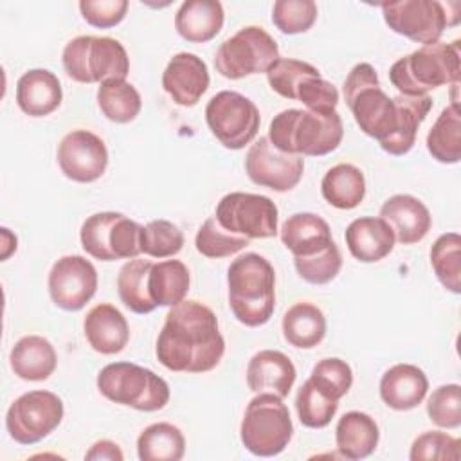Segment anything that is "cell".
<instances>
[{
  "label": "cell",
  "mask_w": 461,
  "mask_h": 461,
  "mask_svg": "<svg viewBox=\"0 0 461 461\" xmlns=\"http://www.w3.org/2000/svg\"><path fill=\"white\" fill-rule=\"evenodd\" d=\"M321 72L301 59H292V58H279L276 59L270 68L267 70V79L270 88L279 94L285 99L297 101V90L303 81L308 77H317Z\"/></svg>",
  "instance_id": "37"
},
{
  "label": "cell",
  "mask_w": 461,
  "mask_h": 461,
  "mask_svg": "<svg viewBox=\"0 0 461 461\" xmlns=\"http://www.w3.org/2000/svg\"><path fill=\"white\" fill-rule=\"evenodd\" d=\"M380 430L376 421L360 411L346 412L335 429L337 450L346 459H364L378 445Z\"/></svg>",
  "instance_id": "28"
},
{
  "label": "cell",
  "mask_w": 461,
  "mask_h": 461,
  "mask_svg": "<svg viewBox=\"0 0 461 461\" xmlns=\"http://www.w3.org/2000/svg\"><path fill=\"white\" fill-rule=\"evenodd\" d=\"M209 70L193 52L175 54L162 74V88L180 106H194L209 88Z\"/></svg>",
  "instance_id": "18"
},
{
  "label": "cell",
  "mask_w": 461,
  "mask_h": 461,
  "mask_svg": "<svg viewBox=\"0 0 461 461\" xmlns=\"http://www.w3.org/2000/svg\"><path fill=\"white\" fill-rule=\"evenodd\" d=\"M294 436V425L283 398L274 393H258L245 409L240 438L243 447L259 457L281 454Z\"/></svg>",
  "instance_id": "7"
},
{
  "label": "cell",
  "mask_w": 461,
  "mask_h": 461,
  "mask_svg": "<svg viewBox=\"0 0 461 461\" xmlns=\"http://www.w3.org/2000/svg\"><path fill=\"white\" fill-rule=\"evenodd\" d=\"M430 265L438 281L452 294L461 292V236L441 234L430 249Z\"/></svg>",
  "instance_id": "36"
},
{
  "label": "cell",
  "mask_w": 461,
  "mask_h": 461,
  "mask_svg": "<svg viewBox=\"0 0 461 461\" xmlns=\"http://www.w3.org/2000/svg\"><path fill=\"white\" fill-rule=\"evenodd\" d=\"M279 59L276 40L258 25H247L227 38L214 54L216 70L227 79L261 74Z\"/></svg>",
  "instance_id": "9"
},
{
  "label": "cell",
  "mask_w": 461,
  "mask_h": 461,
  "mask_svg": "<svg viewBox=\"0 0 461 461\" xmlns=\"http://www.w3.org/2000/svg\"><path fill=\"white\" fill-rule=\"evenodd\" d=\"M297 101L312 112H333L339 104V90L322 76L308 77L297 90Z\"/></svg>",
  "instance_id": "46"
},
{
  "label": "cell",
  "mask_w": 461,
  "mask_h": 461,
  "mask_svg": "<svg viewBox=\"0 0 461 461\" xmlns=\"http://www.w3.org/2000/svg\"><path fill=\"white\" fill-rule=\"evenodd\" d=\"M317 20L313 0H277L272 9V22L283 34L306 32Z\"/></svg>",
  "instance_id": "43"
},
{
  "label": "cell",
  "mask_w": 461,
  "mask_h": 461,
  "mask_svg": "<svg viewBox=\"0 0 461 461\" xmlns=\"http://www.w3.org/2000/svg\"><path fill=\"white\" fill-rule=\"evenodd\" d=\"M63 402L50 391H29L18 396L5 414L9 436L20 445H34L58 429Z\"/></svg>",
  "instance_id": "12"
},
{
  "label": "cell",
  "mask_w": 461,
  "mask_h": 461,
  "mask_svg": "<svg viewBox=\"0 0 461 461\" xmlns=\"http://www.w3.org/2000/svg\"><path fill=\"white\" fill-rule=\"evenodd\" d=\"M58 166L61 173L79 184H90L103 176L108 166V149L101 137L88 130H72L58 144Z\"/></svg>",
  "instance_id": "17"
},
{
  "label": "cell",
  "mask_w": 461,
  "mask_h": 461,
  "mask_svg": "<svg viewBox=\"0 0 461 461\" xmlns=\"http://www.w3.org/2000/svg\"><path fill=\"white\" fill-rule=\"evenodd\" d=\"M223 20V5L218 0H187L175 14V29L191 43H205L221 31Z\"/></svg>",
  "instance_id": "25"
},
{
  "label": "cell",
  "mask_w": 461,
  "mask_h": 461,
  "mask_svg": "<svg viewBox=\"0 0 461 461\" xmlns=\"http://www.w3.org/2000/svg\"><path fill=\"white\" fill-rule=\"evenodd\" d=\"M429 420L443 429L461 425V387L457 384L439 385L427 400Z\"/></svg>",
  "instance_id": "44"
},
{
  "label": "cell",
  "mask_w": 461,
  "mask_h": 461,
  "mask_svg": "<svg viewBox=\"0 0 461 461\" xmlns=\"http://www.w3.org/2000/svg\"><path fill=\"white\" fill-rule=\"evenodd\" d=\"M229 306L234 317L256 328L270 321L276 308V272L270 261L256 252L238 256L227 270Z\"/></svg>",
  "instance_id": "4"
},
{
  "label": "cell",
  "mask_w": 461,
  "mask_h": 461,
  "mask_svg": "<svg viewBox=\"0 0 461 461\" xmlns=\"http://www.w3.org/2000/svg\"><path fill=\"white\" fill-rule=\"evenodd\" d=\"M380 218L389 223L402 245L421 241L430 230L432 218L427 205L412 194H394L380 207Z\"/></svg>",
  "instance_id": "19"
},
{
  "label": "cell",
  "mask_w": 461,
  "mask_h": 461,
  "mask_svg": "<svg viewBox=\"0 0 461 461\" xmlns=\"http://www.w3.org/2000/svg\"><path fill=\"white\" fill-rule=\"evenodd\" d=\"M342 137L344 126L337 110H283L270 121L268 128V140L277 149L299 157L328 155L339 148Z\"/></svg>",
  "instance_id": "3"
},
{
  "label": "cell",
  "mask_w": 461,
  "mask_h": 461,
  "mask_svg": "<svg viewBox=\"0 0 461 461\" xmlns=\"http://www.w3.org/2000/svg\"><path fill=\"white\" fill-rule=\"evenodd\" d=\"M249 243H250L249 238H243V236H238V234H232V232L225 230L216 221L214 216L207 218L202 223V227L198 229L196 238H194L196 250L202 256L212 258V259L232 256V254L243 250Z\"/></svg>",
  "instance_id": "38"
},
{
  "label": "cell",
  "mask_w": 461,
  "mask_h": 461,
  "mask_svg": "<svg viewBox=\"0 0 461 461\" xmlns=\"http://www.w3.org/2000/svg\"><path fill=\"white\" fill-rule=\"evenodd\" d=\"M185 452V438L178 427L167 421L151 423L137 438L140 461H178Z\"/></svg>",
  "instance_id": "33"
},
{
  "label": "cell",
  "mask_w": 461,
  "mask_h": 461,
  "mask_svg": "<svg viewBox=\"0 0 461 461\" xmlns=\"http://www.w3.org/2000/svg\"><path fill=\"white\" fill-rule=\"evenodd\" d=\"M382 14L391 31L423 45L438 43L450 25L445 5L436 0L387 2L382 4Z\"/></svg>",
  "instance_id": "14"
},
{
  "label": "cell",
  "mask_w": 461,
  "mask_h": 461,
  "mask_svg": "<svg viewBox=\"0 0 461 461\" xmlns=\"http://www.w3.org/2000/svg\"><path fill=\"white\" fill-rule=\"evenodd\" d=\"M429 391L427 375L412 364H396L380 378V398L394 411L418 407Z\"/></svg>",
  "instance_id": "23"
},
{
  "label": "cell",
  "mask_w": 461,
  "mask_h": 461,
  "mask_svg": "<svg viewBox=\"0 0 461 461\" xmlns=\"http://www.w3.org/2000/svg\"><path fill=\"white\" fill-rule=\"evenodd\" d=\"M0 234H2V256L0 258H2V261H5L16 250V236L5 227L0 229Z\"/></svg>",
  "instance_id": "49"
},
{
  "label": "cell",
  "mask_w": 461,
  "mask_h": 461,
  "mask_svg": "<svg viewBox=\"0 0 461 461\" xmlns=\"http://www.w3.org/2000/svg\"><path fill=\"white\" fill-rule=\"evenodd\" d=\"M189 270L178 259L153 263L148 288L157 306H175L182 303L189 292Z\"/></svg>",
  "instance_id": "34"
},
{
  "label": "cell",
  "mask_w": 461,
  "mask_h": 461,
  "mask_svg": "<svg viewBox=\"0 0 461 461\" xmlns=\"http://www.w3.org/2000/svg\"><path fill=\"white\" fill-rule=\"evenodd\" d=\"M184 247L182 230L167 220H153L140 230V252L151 258H171Z\"/></svg>",
  "instance_id": "41"
},
{
  "label": "cell",
  "mask_w": 461,
  "mask_h": 461,
  "mask_svg": "<svg viewBox=\"0 0 461 461\" xmlns=\"http://www.w3.org/2000/svg\"><path fill=\"white\" fill-rule=\"evenodd\" d=\"M427 149L438 162L456 164L461 158V112L454 101L443 108L427 133Z\"/></svg>",
  "instance_id": "32"
},
{
  "label": "cell",
  "mask_w": 461,
  "mask_h": 461,
  "mask_svg": "<svg viewBox=\"0 0 461 461\" xmlns=\"http://www.w3.org/2000/svg\"><path fill=\"white\" fill-rule=\"evenodd\" d=\"M461 74L459 40L452 43L423 45L389 68V81L402 95H427V92L457 85Z\"/></svg>",
  "instance_id": "5"
},
{
  "label": "cell",
  "mask_w": 461,
  "mask_h": 461,
  "mask_svg": "<svg viewBox=\"0 0 461 461\" xmlns=\"http://www.w3.org/2000/svg\"><path fill=\"white\" fill-rule=\"evenodd\" d=\"M13 373L27 382L47 380L58 364L54 346L40 335L22 337L9 353Z\"/></svg>",
  "instance_id": "26"
},
{
  "label": "cell",
  "mask_w": 461,
  "mask_h": 461,
  "mask_svg": "<svg viewBox=\"0 0 461 461\" xmlns=\"http://www.w3.org/2000/svg\"><path fill=\"white\" fill-rule=\"evenodd\" d=\"M279 236L294 256H313L333 243L328 221L313 212L292 214L283 223Z\"/></svg>",
  "instance_id": "27"
},
{
  "label": "cell",
  "mask_w": 461,
  "mask_h": 461,
  "mask_svg": "<svg viewBox=\"0 0 461 461\" xmlns=\"http://www.w3.org/2000/svg\"><path fill=\"white\" fill-rule=\"evenodd\" d=\"M142 225L121 212H95L81 225L83 250L99 261L130 259L140 254Z\"/></svg>",
  "instance_id": "10"
},
{
  "label": "cell",
  "mask_w": 461,
  "mask_h": 461,
  "mask_svg": "<svg viewBox=\"0 0 461 461\" xmlns=\"http://www.w3.org/2000/svg\"><path fill=\"white\" fill-rule=\"evenodd\" d=\"M313 387L317 391H321L324 396H328L330 400L339 402L342 396L348 394V391L351 389L353 384V371L349 367L348 362L340 360V358H322L319 360L313 369L312 375L308 378Z\"/></svg>",
  "instance_id": "39"
},
{
  "label": "cell",
  "mask_w": 461,
  "mask_h": 461,
  "mask_svg": "<svg viewBox=\"0 0 461 461\" xmlns=\"http://www.w3.org/2000/svg\"><path fill=\"white\" fill-rule=\"evenodd\" d=\"M295 409L299 421L308 429H322L330 425L331 418L337 414L339 402L330 400L321 391L313 387L310 380H306L295 396Z\"/></svg>",
  "instance_id": "40"
},
{
  "label": "cell",
  "mask_w": 461,
  "mask_h": 461,
  "mask_svg": "<svg viewBox=\"0 0 461 461\" xmlns=\"http://www.w3.org/2000/svg\"><path fill=\"white\" fill-rule=\"evenodd\" d=\"M459 457V439L439 430L420 434L409 452L411 461H457Z\"/></svg>",
  "instance_id": "45"
},
{
  "label": "cell",
  "mask_w": 461,
  "mask_h": 461,
  "mask_svg": "<svg viewBox=\"0 0 461 461\" xmlns=\"http://www.w3.org/2000/svg\"><path fill=\"white\" fill-rule=\"evenodd\" d=\"M97 290V270L83 256H63L49 272L52 303L67 312L81 310Z\"/></svg>",
  "instance_id": "16"
},
{
  "label": "cell",
  "mask_w": 461,
  "mask_h": 461,
  "mask_svg": "<svg viewBox=\"0 0 461 461\" xmlns=\"http://www.w3.org/2000/svg\"><path fill=\"white\" fill-rule=\"evenodd\" d=\"M99 393L119 405L153 412L169 402V385L151 369L131 362H113L97 375Z\"/></svg>",
  "instance_id": "8"
},
{
  "label": "cell",
  "mask_w": 461,
  "mask_h": 461,
  "mask_svg": "<svg viewBox=\"0 0 461 461\" xmlns=\"http://www.w3.org/2000/svg\"><path fill=\"white\" fill-rule=\"evenodd\" d=\"M346 245L351 256L362 263H376L394 249V232L380 216L353 220L346 229Z\"/></svg>",
  "instance_id": "22"
},
{
  "label": "cell",
  "mask_w": 461,
  "mask_h": 461,
  "mask_svg": "<svg viewBox=\"0 0 461 461\" xmlns=\"http://www.w3.org/2000/svg\"><path fill=\"white\" fill-rule=\"evenodd\" d=\"M344 99L358 128L389 155H405L432 108L429 95L389 97L369 63H357L344 81Z\"/></svg>",
  "instance_id": "1"
},
{
  "label": "cell",
  "mask_w": 461,
  "mask_h": 461,
  "mask_svg": "<svg viewBox=\"0 0 461 461\" xmlns=\"http://www.w3.org/2000/svg\"><path fill=\"white\" fill-rule=\"evenodd\" d=\"M297 274L312 285H326L337 277L342 267V256L335 241L313 256H294Z\"/></svg>",
  "instance_id": "42"
},
{
  "label": "cell",
  "mask_w": 461,
  "mask_h": 461,
  "mask_svg": "<svg viewBox=\"0 0 461 461\" xmlns=\"http://www.w3.org/2000/svg\"><path fill=\"white\" fill-rule=\"evenodd\" d=\"M97 104L108 121L126 124L139 115L142 99L137 88L126 79H110L99 85Z\"/></svg>",
  "instance_id": "35"
},
{
  "label": "cell",
  "mask_w": 461,
  "mask_h": 461,
  "mask_svg": "<svg viewBox=\"0 0 461 461\" xmlns=\"http://www.w3.org/2000/svg\"><path fill=\"white\" fill-rule=\"evenodd\" d=\"M158 362L175 373H207L223 353L225 340L214 312L198 301H182L169 308L155 348Z\"/></svg>",
  "instance_id": "2"
},
{
  "label": "cell",
  "mask_w": 461,
  "mask_h": 461,
  "mask_svg": "<svg viewBox=\"0 0 461 461\" xmlns=\"http://www.w3.org/2000/svg\"><path fill=\"white\" fill-rule=\"evenodd\" d=\"M83 330L90 348L101 355L121 353L130 340V326L126 317L108 303L95 304L86 313Z\"/></svg>",
  "instance_id": "21"
},
{
  "label": "cell",
  "mask_w": 461,
  "mask_h": 461,
  "mask_svg": "<svg viewBox=\"0 0 461 461\" xmlns=\"http://www.w3.org/2000/svg\"><path fill=\"white\" fill-rule=\"evenodd\" d=\"M205 121L211 133L227 149H241L258 135L261 117L249 97L240 92L221 90L209 99Z\"/></svg>",
  "instance_id": "11"
},
{
  "label": "cell",
  "mask_w": 461,
  "mask_h": 461,
  "mask_svg": "<svg viewBox=\"0 0 461 461\" xmlns=\"http://www.w3.org/2000/svg\"><path fill=\"white\" fill-rule=\"evenodd\" d=\"M245 171L256 185L285 193L301 182L304 160L277 149L268 137H259L247 151Z\"/></svg>",
  "instance_id": "15"
},
{
  "label": "cell",
  "mask_w": 461,
  "mask_h": 461,
  "mask_svg": "<svg viewBox=\"0 0 461 461\" xmlns=\"http://www.w3.org/2000/svg\"><path fill=\"white\" fill-rule=\"evenodd\" d=\"M67 76L77 83H104L126 79L130 72L128 52L121 41L108 36H77L61 54Z\"/></svg>",
  "instance_id": "6"
},
{
  "label": "cell",
  "mask_w": 461,
  "mask_h": 461,
  "mask_svg": "<svg viewBox=\"0 0 461 461\" xmlns=\"http://www.w3.org/2000/svg\"><path fill=\"white\" fill-rule=\"evenodd\" d=\"M283 335L288 344L301 349H312L326 335V317L321 308L308 301L295 303L283 315Z\"/></svg>",
  "instance_id": "29"
},
{
  "label": "cell",
  "mask_w": 461,
  "mask_h": 461,
  "mask_svg": "<svg viewBox=\"0 0 461 461\" xmlns=\"http://www.w3.org/2000/svg\"><path fill=\"white\" fill-rule=\"evenodd\" d=\"M216 221L243 238H274L277 234V207L263 194L234 191L216 205Z\"/></svg>",
  "instance_id": "13"
},
{
  "label": "cell",
  "mask_w": 461,
  "mask_h": 461,
  "mask_svg": "<svg viewBox=\"0 0 461 461\" xmlns=\"http://www.w3.org/2000/svg\"><path fill=\"white\" fill-rule=\"evenodd\" d=\"M153 261L131 258L124 263L117 274V294L122 304L133 313H149L157 308L155 301L149 295L148 279Z\"/></svg>",
  "instance_id": "31"
},
{
  "label": "cell",
  "mask_w": 461,
  "mask_h": 461,
  "mask_svg": "<svg viewBox=\"0 0 461 461\" xmlns=\"http://www.w3.org/2000/svg\"><path fill=\"white\" fill-rule=\"evenodd\" d=\"M85 459H108V461H122L124 456L119 448L117 443L110 441V439H101L95 441L90 450L85 454Z\"/></svg>",
  "instance_id": "48"
},
{
  "label": "cell",
  "mask_w": 461,
  "mask_h": 461,
  "mask_svg": "<svg viewBox=\"0 0 461 461\" xmlns=\"http://www.w3.org/2000/svg\"><path fill=\"white\" fill-rule=\"evenodd\" d=\"M79 11L86 20V23L99 29H108L122 22L128 11V2L126 0H81Z\"/></svg>",
  "instance_id": "47"
},
{
  "label": "cell",
  "mask_w": 461,
  "mask_h": 461,
  "mask_svg": "<svg viewBox=\"0 0 461 461\" xmlns=\"http://www.w3.org/2000/svg\"><path fill=\"white\" fill-rule=\"evenodd\" d=\"M61 83L50 70H27L16 83V103L20 110L31 117L52 113L61 104Z\"/></svg>",
  "instance_id": "24"
},
{
  "label": "cell",
  "mask_w": 461,
  "mask_h": 461,
  "mask_svg": "<svg viewBox=\"0 0 461 461\" xmlns=\"http://www.w3.org/2000/svg\"><path fill=\"white\" fill-rule=\"evenodd\" d=\"M295 376V366L277 349L258 351L247 366V385L254 393H274L286 398Z\"/></svg>",
  "instance_id": "20"
},
{
  "label": "cell",
  "mask_w": 461,
  "mask_h": 461,
  "mask_svg": "<svg viewBox=\"0 0 461 461\" xmlns=\"http://www.w3.org/2000/svg\"><path fill=\"white\" fill-rule=\"evenodd\" d=\"M324 200L337 209H355L366 196L364 173L353 164H337L324 175L321 182Z\"/></svg>",
  "instance_id": "30"
}]
</instances>
